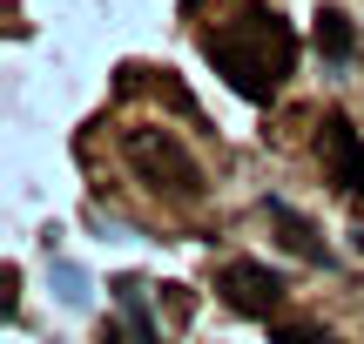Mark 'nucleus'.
I'll list each match as a JSON object with an SVG mask.
<instances>
[{
    "mask_svg": "<svg viewBox=\"0 0 364 344\" xmlns=\"http://www.w3.org/2000/svg\"><path fill=\"white\" fill-rule=\"evenodd\" d=\"M216 291L230 311H243V318H270L277 304H284V277H277L270 264H250V257H230V264L216 270Z\"/></svg>",
    "mask_w": 364,
    "mask_h": 344,
    "instance_id": "20e7f679",
    "label": "nucleus"
},
{
    "mask_svg": "<svg viewBox=\"0 0 364 344\" xmlns=\"http://www.w3.org/2000/svg\"><path fill=\"white\" fill-rule=\"evenodd\" d=\"M122 162L142 176V189L182 203V210L203 203V162L189 156V142H182L176 129H149V122L142 129H122Z\"/></svg>",
    "mask_w": 364,
    "mask_h": 344,
    "instance_id": "f03ea898",
    "label": "nucleus"
},
{
    "mask_svg": "<svg viewBox=\"0 0 364 344\" xmlns=\"http://www.w3.org/2000/svg\"><path fill=\"white\" fill-rule=\"evenodd\" d=\"M115 304H122V318H129V338L135 344H162L156 318H149V284L142 277H115Z\"/></svg>",
    "mask_w": 364,
    "mask_h": 344,
    "instance_id": "423d86ee",
    "label": "nucleus"
},
{
    "mask_svg": "<svg viewBox=\"0 0 364 344\" xmlns=\"http://www.w3.org/2000/svg\"><path fill=\"white\" fill-rule=\"evenodd\" d=\"M263 210H270V223H277V230H284V243H290V250H297V257H304V264H331V250H324V237H317V230H311V223H304V216H297V210H290V203H284V196H270V203H263Z\"/></svg>",
    "mask_w": 364,
    "mask_h": 344,
    "instance_id": "39448f33",
    "label": "nucleus"
},
{
    "mask_svg": "<svg viewBox=\"0 0 364 344\" xmlns=\"http://www.w3.org/2000/svg\"><path fill=\"white\" fill-rule=\"evenodd\" d=\"M54 284H61V304L68 311H88V277L75 264H54Z\"/></svg>",
    "mask_w": 364,
    "mask_h": 344,
    "instance_id": "6e6552de",
    "label": "nucleus"
},
{
    "mask_svg": "<svg viewBox=\"0 0 364 344\" xmlns=\"http://www.w3.org/2000/svg\"><path fill=\"white\" fill-rule=\"evenodd\" d=\"M317 156H324V183H338L344 196H364V135L351 129L344 108L317 122Z\"/></svg>",
    "mask_w": 364,
    "mask_h": 344,
    "instance_id": "7ed1b4c3",
    "label": "nucleus"
},
{
    "mask_svg": "<svg viewBox=\"0 0 364 344\" xmlns=\"http://www.w3.org/2000/svg\"><path fill=\"white\" fill-rule=\"evenodd\" d=\"M277 344H338L331 331H304V324H277Z\"/></svg>",
    "mask_w": 364,
    "mask_h": 344,
    "instance_id": "1a4fd4ad",
    "label": "nucleus"
},
{
    "mask_svg": "<svg viewBox=\"0 0 364 344\" xmlns=\"http://www.w3.org/2000/svg\"><path fill=\"white\" fill-rule=\"evenodd\" d=\"M203 54L216 61V75L230 81L236 95L270 102V95L290 81V68H297V34H290V21L250 7L243 21H223L216 34H203Z\"/></svg>",
    "mask_w": 364,
    "mask_h": 344,
    "instance_id": "f257e3e1",
    "label": "nucleus"
},
{
    "mask_svg": "<svg viewBox=\"0 0 364 344\" xmlns=\"http://www.w3.org/2000/svg\"><path fill=\"white\" fill-rule=\"evenodd\" d=\"M317 54H324V61H351L358 54V34H351V21H344L338 7L317 14Z\"/></svg>",
    "mask_w": 364,
    "mask_h": 344,
    "instance_id": "0eeeda50",
    "label": "nucleus"
}]
</instances>
